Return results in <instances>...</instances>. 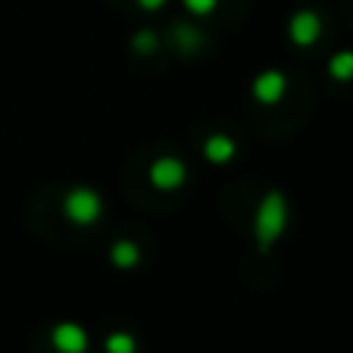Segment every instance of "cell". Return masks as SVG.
I'll use <instances>...</instances> for the list:
<instances>
[{
	"label": "cell",
	"mask_w": 353,
	"mask_h": 353,
	"mask_svg": "<svg viewBox=\"0 0 353 353\" xmlns=\"http://www.w3.org/2000/svg\"><path fill=\"white\" fill-rule=\"evenodd\" d=\"M203 154H207V160H213V163H228L234 157V141L216 134V138H210L207 144H203Z\"/></svg>",
	"instance_id": "8"
},
{
	"label": "cell",
	"mask_w": 353,
	"mask_h": 353,
	"mask_svg": "<svg viewBox=\"0 0 353 353\" xmlns=\"http://www.w3.org/2000/svg\"><path fill=\"white\" fill-rule=\"evenodd\" d=\"M110 260H113V266H119V269H132V266H138L141 250H138L134 241H119V244H113Z\"/></svg>",
	"instance_id": "7"
},
{
	"label": "cell",
	"mask_w": 353,
	"mask_h": 353,
	"mask_svg": "<svg viewBox=\"0 0 353 353\" xmlns=\"http://www.w3.org/2000/svg\"><path fill=\"white\" fill-rule=\"evenodd\" d=\"M138 3H141L144 10H160L163 3H166V0H138Z\"/></svg>",
	"instance_id": "13"
},
{
	"label": "cell",
	"mask_w": 353,
	"mask_h": 353,
	"mask_svg": "<svg viewBox=\"0 0 353 353\" xmlns=\"http://www.w3.org/2000/svg\"><path fill=\"white\" fill-rule=\"evenodd\" d=\"M285 88H288V79L281 72H263L260 79L254 81V97L269 107V103H279Z\"/></svg>",
	"instance_id": "6"
},
{
	"label": "cell",
	"mask_w": 353,
	"mask_h": 353,
	"mask_svg": "<svg viewBox=\"0 0 353 353\" xmlns=\"http://www.w3.org/2000/svg\"><path fill=\"white\" fill-rule=\"evenodd\" d=\"M185 166H181L175 157H163L150 166V181H154L160 191H175L179 185H185Z\"/></svg>",
	"instance_id": "3"
},
{
	"label": "cell",
	"mask_w": 353,
	"mask_h": 353,
	"mask_svg": "<svg viewBox=\"0 0 353 353\" xmlns=\"http://www.w3.org/2000/svg\"><path fill=\"white\" fill-rule=\"evenodd\" d=\"M288 228V200L281 191H266V197L256 207V219H254V234L260 250H269L275 241L285 234Z\"/></svg>",
	"instance_id": "1"
},
{
	"label": "cell",
	"mask_w": 353,
	"mask_h": 353,
	"mask_svg": "<svg viewBox=\"0 0 353 353\" xmlns=\"http://www.w3.org/2000/svg\"><path fill=\"white\" fill-rule=\"evenodd\" d=\"M107 353H134V338L125 332H116L107 338Z\"/></svg>",
	"instance_id": "10"
},
{
	"label": "cell",
	"mask_w": 353,
	"mask_h": 353,
	"mask_svg": "<svg viewBox=\"0 0 353 353\" xmlns=\"http://www.w3.org/2000/svg\"><path fill=\"white\" fill-rule=\"evenodd\" d=\"M54 347L60 353H85L88 350V332L75 322H63V325L54 328Z\"/></svg>",
	"instance_id": "5"
},
{
	"label": "cell",
	"mask_w": 353,
	"mask_h": 353,
	"mask_svg": "<svg viewBox=\"0 0 353 353\" xmlns=\"http://www.w3.org/2000/svg\"><path fill=\"white\" fill-rule=\"evenodd\" d=\"M216 3H219V0H185L188 13H194V16H207V13H213Z\"/></svg>",
	"instance_id": "11"
},
{
	"label": "cell",
	"mask_w": 353,
	"mask_h": 353,
	"mask_svg": "<svg viewBox=\"0 0 353 353\" xmlns=\"http://www.w3.org/2000/svg\"><path fill=\"white\" fill-rule=\"evenodd\" d=\"M63 213H66L69 222L75 225H94L103 213V200L94 188H72L63 200Z\"/></svg>",
	"instance_id": "2"
},
{
	"label": "cell",
	"mask_w": 353,
	"mask_h": 353,
	"mask_svg": "<svg viewBox=\"0 0 353 353\" xmlns=\"http://www.w3.org/2000/svg\"><path fill=\"white\" fill-rule=\"evenodd\" d=\"M322 34V22L316 13H310V10H300V13H294L291 19V41L297 47H310L316 44Z\"/></svg>",
	"instance_id": "4"
},
{
	"label": "cell",
	"mask_w": 353,
	"mask_h": 353,
	"mask_svg": "<svg viewBox=\"0 0 353 353\" xmlns=\"http://www.w3.org/2000/svg\"><path fill=\"white\" fill-rule=\"evenodd\" d=\"M147 47H157V38L150 32H141L138 38H134V50H138V54H144Z\"/></svg>",
	"instance_id": "12"
},
{
	"label": "cell",
	"mask_w": 353,
	"mask_h": 353,
	"mask_svg": "<svg viewBox=\"0 0 353 353\" xmlns=\"http://www.w3.org/2000/svg\"><path fill=\"white\" fill-rule=\"evenodd\" d=\"M328 72H332L334 79H341V81L353 79V54H350V50H344V54L334 57V60L328 63Z\"/></svg>",
	"instance_id": "9"
}]
</instances>
